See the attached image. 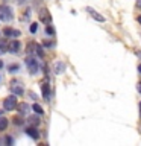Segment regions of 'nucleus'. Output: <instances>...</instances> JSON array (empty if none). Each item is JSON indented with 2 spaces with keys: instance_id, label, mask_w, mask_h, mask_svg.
<instances>
[{
  "instance_id": "b1692460",
  "label": "nucleus",
  "mask_w": 141,
  "mask_h": 146,
  "mask_svg": "<svg viewBox=\"0 0 141 146\" xmlns=\"http://www.w3.org/2000/svg\"><path fill=\"white\" fill-rule=\"evenodd\" d=\"M136 6H138V8H141V0H138V2H136Z\"/></svg>"
},
{
  "instance_id": "bb28decb",
  "label": "nucleus",
  "mask_w": 141,
  "mask_h": 146,
  "mask_svg": "<svg viewBox=\"0 0 141 146\" xmlns=\"http://www.w3.org/2000/svg\"><path fill=\"white\" fill-rule=\"evenodd\" d=\"M138 72L141 73V64H140V66H138Z\"/></svg>"
},
{
  "instance_id": "39448f33",
  "label": "nucleus",
  "mask_w": 141,
  "mask_h": 146,
  "mask_svg": "<svg viewBox=\"0 0 141 146\" xmlns=\"http://www.w3.org/2000/svg\"><path fill=\"white\" fill-rule=\"evenodd\" d=\"M20 49H21V43L18 40H14L11 41V43L8 44V50L11 53H17V52H20Z\"/></svg>"
},
{
  "instance_id": "9d476101",
  "label": "nucleus",
  "mask_w": 141,
  "mask_h": 146,
  "mask_svg": "<svg viewBox=\"0 0 141 146\" xmlns=\"http://www.w3.org/2000/svg\"><path fill=\"white\" fill-rule=\"evenodd\" d=\"M3 34L6 35V36H18V35H20V32H18V31H14V29H11V27H5V29H3Z\"/></svg>"
},
{
  "instance_id": "1a4fd4ad",
  "label": "nucleus",
  "mask_w": 141,
  "mask_h": 146,
  "mask_svg": "<svg viewBox=\"0 0 141 146\" xmlns=\"http://www.w3.org/2000/svg\"><path fill=\"white\" fill-rule=\"evenodd\" d=\"M17 108H18V113H20V116H23V114H26L27 111H29V105H27L26 102L17 104Z\"/></svg>"
},
{
  "instance_id": "20e7f679",
  "label": "nucleus",
  "mask_w": 141,
  "mask_h": 146,
  "mask_svg": "<svg viewBox=\"0 0 141 146\" xmlns=\"http://www.w3.org/2000/svg\"><path fill=\"white\" fill-rule=\"evenodd\" d=\"M38 18H40V21H41V23H45V25L52 21V17H50V12H49L45 8H43V9H41V11L38 12Z\"/></svg>"
},
{
  "instance_id": "7ed1b4c3",
  "label": "nucleus",
  "mask_w": 141,
  "mask_h": 146,
  "mask_svg": "<svg viewBox=\"0 0 141 146\" xmlns=\"http://www.w3.org/2000/svg\"><path fill=\"white\" fill-rule=\"evenodd\" d=\"M12 18V11L9 6H2L0 8V20L3 21H9Z\"/></svg>"
},
{
  "instance_id": "cd10ccee",
  "label": "nucleus",
  "mask_w": 141,
  "mask_h": 146,
  "mask_svg": "<svg viewBox=\"0 0 141 146\" xmlns=\"http://www.w3.org/2000/svg\"><path fill=\"white\" fill-rule=\"evenodd\" d=\"M138 21H140V23H141V17H138Z\"/></svg>"
},
{
  "instance_id": "f8f14e48",
  "label": "nucleus",
  "mask_w": 141,
  "mask_h": 146,
  "mask_svg": "<svg viewBox=\"0 0 141 146\" xmlns=\"http://www.w3.org/2000/svg\"><path fill=\"white\" fill-rule=\"evenodd\" d=\"M27 122H29L32 126L40 125V119H38V116H30V117H27Z\"/></svg>"
},
{
  "instance_id": "4be33fe9",
  "label": "nucleus",
  "mask_w": 141,
  "mask_h": 146,
  "mask_svg": "<svg viewBox=\"0 0 141 146\" xmlns=\"http://www.w3.org/2000/svg\"><path fill=\"white\" fill-rule=\"evenodd\" d=\"M53 43H52V41H44V46H47V47H50V46H52Z\"/></svg>"
},
{
  "instance_id": "393cba45",
  "label": "nucleus",
  "mask_w": 141,
  "mask_h": 146,
  "mask_svg": "<svg viewBox=\"0 0 141 146\" xmlns=\"http://www.w3.org/2000/svg\"><path fill=\"white\" fill-rule=\"evenodd\" d=\"M136 88H138V91H140V93H141V82H140V84H138V87H136Z\"/></svg>"
},
{
  "instance_id": "412c9836",
  "label": "nucleus",
  "mask_w": 141,
  "mask_h": 146,
  "mask_svg": "<svg viewBox=\"0 0 141 146\" xmlns=\"http://www.w3.org/2000/svg\"><path fill=\"white\" fill-rule=\"evenodd\" d=\"M62 68H64V66H62V64H58V66H56V73H61V70H62Z\"/></svg>"
},
{
  "instance_id": "2eb2a0df",
  "label": "nucleus",
  "mask_w": 141,
  "mask_h": 146,
  "mask_svg": "<svg viewBox=\"0 0 141 146\" xmlns=\"http://www.w3.org/2000/svg\"><path fill=\"white\" fill-rule=\"evenodd\" d=\"M36 31H38V23H32V25H30V32H32V34H35Z\"/></svg>"
},
{
  "instance_id": "6ab92c4d",
  "label": "nucleus",
  "mask_w": 141,
  "mask_h": 146,
  "mask_svg": "<svg viewBox=\"0 0 141 146\" xmlns=\"http://www.w3.org/2000/svg\"><path fill=\"white\" fill-rule=\"evenodd\" d=\"M6 50H8L6 43H0V52H6Z\"/></svg>"
},
{
  "instance_id": "6e6552de",
  "label": "nucleus",
  "mask_w": 141,
  "mask_h": 146,
  "mask_svg": "<svg viewBox=\"0 0 141 146\" xmlns=\"http://www.w3.org/2000/svg\"><path fill=\"white\" fill-rule=\"evenodd\" d=\"M26 134H29V137H32L34 140H38V137H40L38 131L35 129V126H30V128H27V129H26Z\"/></svg>"
},
{
  "instance_id": "ddd939ff",
  "label": "nucleus",
  "mask_w": 141,
  "mask_h": 146,
  "mask_svg": "<svg viewBox=\"0 0 141 146\" xmlns=\"http://www.w3.org/2000/svg\"><path fill=\"white\" fill-rule=\"evenodd\" d=\"M8 128V119L6 117H0V131H5Z\"/></svg>"
},
{
  "instance_id": "9b49d317",
  "label": "nucleus",
  "mask_w": 141,
  "mask_h": 146,
  "mask_svg": "<svg viewBox=\"0 0 141 146\" xmlns=\"http://www.w3.org/2000/svg\"><path fill=\"white\" fill-rule=\"evenodd\" d=\"M12 91H14V94H17V96H21L23 93H24L23 87H20V85H15L14 82H12Z\"/></svg>"
},
{
  "instance_id": "0eeeda50",
  "label": "nucleus",
  "mask_w": 141,
  "mask_h": 146,
  "mask_svg": "<svg viewBox=\"0 0 141 146\" xmlns=\"http://www.w3.org/2000/svg\"><path fill=\"white\" fill-rule=\"evenodd\" d=\"M41 91H43V98L45 100H49L50 99V85L47 82H43V84H41Z\"/></svg>"
},
{
  "instance_id": "423d86ee",
  "label": "nucleus",
  "mask_w": 141,
  "mask_h": 146,
  "mask_svg": "<svg viewBox=\"0 0 141 146\" xmlns=\"http://www.w3.org/2000/svg\"><path fill=\"white\" fill-rule=\"evenodd\" d=\"M86 11H88V14L94 18V20H97V21H100V23H103V21H105V17H103V15H100V14H99L97 11H94L93 8H86Z\"/></svg>"
},
{
  "instance_id": "4468645a",
  "label": "nucleus",
  "mask_w": 141,
  "mask_h": 146,
  "mask_svg": "<svg viewBox=\"0 0 141 146\" xmlns=\"http://www.w3.org/2000/svg\"><path fill=\"white\" fill-rule=\"evenodd\" d=\"M32 110L36 113V114H43L44 113V110L41 108V105H38V104H34V107H32Z\"/></svg>"
},
{
  "instance_id": "5701e85b",
  "label": "nucleus",
  "mask_w": 141,
  "mask_h": 146,
  "mask_svg": "<svg viewBox=\"0 0 141 146\" xmlns=\"http://www.w3.org/2000/svg\"><path fill=\"white\" fill-rule=\"evenodd\" d=\"M6 143H8V145L12 143V139H11V137H6Z\"/></svg>"
},
{
  "instance_id": "dca6fc26",
  "label": "nucleus",
  "mask_w": 141,
  "mask_h": 146,
  "mask_svg": "<svg viewBox=\"0 0 141 146\" xmlns=\"http://www.w3.org/2000/svg\"><path fill=\"white\" fill-rule=\"evenodd\" d=\"M14 123H15V125H23V119H21L20 116L14 117Z\"/></svg>"
},
{
  "instance_id": "f257e3e1",
  "label": "nucleus",
  "mask_w": 141,
  "mask_h": 146,
  "mask_svg": "<svg viewBox=\"0 0 141 146\" xmlns=\"http://www.w3.org/2000/svg\"><path fill=\"white\" fill-rule=\"evenodd\" d=\"M17 98H15V94L14 96H8L6 99L3 100V108H5V111H12V110H15L17 108Z\"/></svg>"
},
{
  "instance_id": "c85d7f7f",
  "label": "nucleus",
  "mask_w": 141,
  "mask_h": 146,
  "mask_svg": "<svg viewBox=\"0 0 141 146\" xmlns=\"http://www.w3.org/2000/svg\"><path fill=\"white\" fill-rule=\"evenodd\" d=\"M0 116H2V111H0Z\"/></svg>"
},
{
  "instance_id": "f03ea898",
  "label": "nucleus",
  "mask_w": 141,
  "mask_h": 146,
  "mask_svg": "<svg viewBox=\"0 0 141 146\" xmlns=\"http://www.w3.org/2000/svg\"><path fill=\"white\" fill-rule=\"evenodd\" d=\"M26 66H27V68H29V72L32 73V75H35V73L38 72V68H40L38 61H36L35 58H32V56L26 58Z\"/></svg>"
},
{
  "instance_id": "a211bd4d",
  "label": "nucleus",
  "mask_w": 141,
  "mask_h": 146,
  "mask_svg": "<svg viewBox=\"0 0 141 146\" xmlns=\"http://www.w3.org/2000/svg\"><path fill=\"white\" fill-rule=\"evenodd\" d=\"M35 49H36V53H38L40 56H43V55H44V53H43V47H41V46L36 44V47H35Z\"/></svg>"
},
{
  "instance_id": "a878e982",
  "label": "nucleus",
  "mask_w": 141,
  "mask_h": 146,
  "mask_svg": "<svg viewBox=\"0 0 141 146\" xmlns=\"http://www.w3.org/2000/svg\"><path fill=\"white\" fill-rule=\"evenodd\" d=\"M2 67H3V61L0 59V68H2Z\"/></svg>"
},
{
  "instance_id": "f3484780",
  "label": "nucleus",
  "mask_w": 141,
  "mask_h": 146,
  "mask_svg": "<svg viewBox=\"0 0 141 146\" xmlns=\"http://www.w3.org/2000/svg\"><path fill=\"white\" fill-rule=\"evenodd\" d=\"M45 32H47L49 35H55V29H53L52 26H47V27H45Z\"/></svg>"
},
{
  "instance_id": "aec40b11",
  "label": "nucleus",
  "mask_w": 141,
  "mask_h": 146,
  "mask_svg": "<svg viewBox=\"0 0 141 146\" xmlns=\"http://www.w3.org/2000/svg\"><path fill=\"white\" fill-rule=\"evenodd\" d=\"M18 70V66H17V64H14V66H9V72H17Z\"/></svg>"
}]
</instances>
